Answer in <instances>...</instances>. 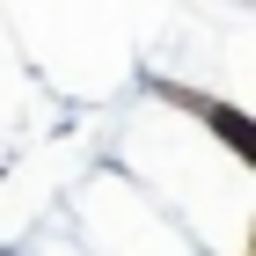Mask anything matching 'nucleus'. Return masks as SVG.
I'll use <instances>...</instances> for the list:
<instances>
[{"label": "nucleus", "mask_w": 256, "mask_h": 256, "mask_svg": "<svg viewBox=\"0 0 256 256\" xmlns=\"http://www.w3.org/2000/svg\"><path fill=\"white\" fill-rule=\"evenodd\" d=\"M212 132H220V139H227V146H234V154H242V161H256V124H249V118H242V110H212Z\"/></svg>", "instance_id": "1"}]
</instances>
